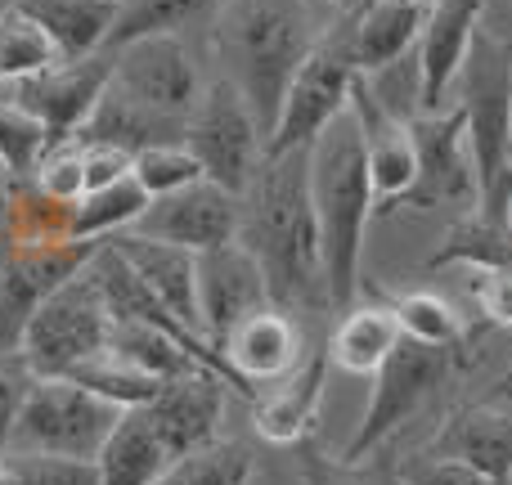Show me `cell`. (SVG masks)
I'll use <instances>...</instances> for the list:
<instances>
[{"label":"cell","mask_w":512,"mask_h":485,"mask_svg":"<svg viewBox=\"0 0 512 485\" xmlns=\"http://www.w3.org/2000/svg\"><path fill=\"white\" fill-rule=\"evenodd\" d=\"M239 203V243L261 261L274 306H328L319 225L310 207V144L288 153H265L261 171Z\"/></svg>","instance_id":"obj_1"},{"label":"cell","mask_w":512,"mask_h":485,"mask_svg":"<svg viewBox=\"0 0 512 485\" xmlns=\"http://www.w3.org/2000/svg\"><path fill=\"white\" fill-rule=\"evenodd\" d=\"M310 207H315L319 225L328 310H351L355 292H360L364 230L378 212L369 158H364V135L351 108L342 117H333L310 144Z\"/></svg>","instance_id":"obj_2"},{"label":"cell","mask_w":512,"mask_h":485,"mask_svg":"<svg viewBox=\"0 0 512 485\" xmlns=\"http://www.w3.org/2000/svg\"><path fill=\"white\" fill-rule=\"evenodd\" d=\"M315 41L310 0H225L216 14V54L225 63V81H234V90L248 99L265 140Z\"/></svg>","instance_id":"obj_3"},{"label":"cell","mask_w":512,"mask_h":485,"mask_svg":"<svg viewBox=\"0 0 512 485\" xmlns=\"http://www.w3.org/2000/svg\"><path fill=\"white\" fill-rule=\"evenodd\" d=\"M459 113L477 167V207L495 225H512V45L477 32L459 81Z\"/></svg>","instance_id":"obj_4"},{"label":"cell","mask_w":512,"mask_h":485,"mask_svg":"<svg viewBox=\"0 0 512 485\" xmlns=\"http://www.w3.org/2000/svg\"><path fill=\"white\" fill-rule=\"evenodd\" d=\"M355 81H360V63H355L351 18L342 14L319 32L315 50L306 54V63L292 77L279 108V122H274L270 140H265V153H288L315 144V135L351 108Z\"/></svg>","instance_id":"obj_5"},{"label":"cell","mask_w":512,"mask_h":485,"mask_svg":"<svg viewBox=\"0 0 512 485\" xmlns=\"http://www.w3.org/2000/svg\"><path fill=\"white\" fill-rule=\"evenodd\" d=\"M122 409L90 396L68 378H36L14 418L5 454H63V459H99Z\"/></svg>","instance_id":"obj_6"},{"label":"cell","mask_w":512,"mask_h":485,"mask_svg":"<svg viewBox=\"0 0 512 485\" xmlns=\"http://www.w3.org/2000/svg\"><path fill=\"white\" fill-rule=\"evenodd\" d=\"M108 337H113V310L86 265L36 306V315L23 328L18 355L36 378H63L72 364L104 351Z\"/></svg>","instance_id":"obj_7"},{"label":"cell","mask_w":512,"mask_h":485,"mask_svg":"<svg viewBox=\"0 0 512 485\" xmlns=\"http://www.w3.org/2000/svg\"><path fill=\"white\" fill-rule=\"evenodd\" d=\"M454 355L459 351H445V346H423V342H409L400 337V346L387 355L378 373H373V387H369V405H364V418L355 427V436L342 445L337 459L346 468H360L369 454H378L409 418L423 409V400L450 378L454 369Z\"/></svg>","instance_id":"obj_8"},{"label":"cell","mask_w":512,"mask_h":485,"mask_svg":"<svg viewBox=\"0 0 512 485\" xmlns=\"http://www.w3.org/2000/svg\"><path fill=\"white\" fill-rule=\"evenodd\" d=\"M185 149L198 158L203 180L230 189L234 198L248 194L265 162V131L256 126L248 99L234 90V81L216 77L212 86H203V99L185 126Z\"/></svg>","instance_id":"obj_9"},{"label":"cell","mask_w":512,"mask_h":485,"mask_svg":"<svg viewBox=\"0 0 512 485\" xmlns=\"http://www.w3.org/2000/svg\"><path fill=\"white\" fill-rule=\"evenodd\" d=\"M108 81H113V54L99 50L86 59H59L32 77L0 81V95L23 108L27 117H36L50 144H68L99 108Z\"/></svg>","instance_id":"obj_10"},{"label":"cell","mask_w":512,"mask_h":485,"mask_svg":"<svg viewBox=\"0 0 512 485\" xmlns=\"http://www.w3.org/2000/svg\"><path fill=\"white\" fill-rule=\"evenodd\" d=\"M108 54H113L108 90L162 117L189 122V113L203 99V77H198V63L180 36H135Z\"/></svg>","instance_id":"obj_11"},{"label":"cell","mask_w":512,"mask_h":485,"mask_svg":"<svg viewBox=\"0 0 512 485\" xmlns=\"http://www.w3.org/2000/svg\"><path fill=\"white\" fill-rule=\"evenodd\" d=\"M99 243L104 239H95V243L72 239V243H50V247L0 243V355L18 351L23 328L36 315V306L54 288H63L77 270H86L90 256L99 252Z\"/></svg>","instance_id":"obj_12"},{"label":"cell","mask_w":512,"mask_h":485,"mask_svg":"<svg viewBox=\"0 0 512 485\" xmlns=\"http://www.w3.org/2000/svg\"><path fill=\"white\" fill-rule=\"evenodd\" d=\"M409 131H414L418 180L400 207H441V203L477 207V167H472L468 126H463L459 104L409 117Z\"/></svg>","instance_id":"obj_13"},{"label":"cell","mask_w":512,"mask_h":485,"mask_svg":"<svg viewBox=\"0 0 512 485\" xmlns=\"http://www.w3.org/2000/svg\"><path fill=\"white\" fill-rule=\"evenodd\" d=\"M239 221H243V203L230 189L212 185V180H194V185L176 189L167 198H153L131 230L198 256L239 239Z\"/></svg>","instance_id":"obj_14"},{"label":"cell","mask_w":512,"mask_h":485,"mask_svg":"<svg viewBox=\"0 0 512 485\" xmlns=\"http://www.w3.org/2000/svg\"><path fill=\"white\" fill-rule=\"evenodd\" d=\"M265 306H274L265 270L239 239L198 252V315H203V333L216 351L243 319Z\"/></svg>","instance_id":"obj_15"},{"label":"cell","mask_w":512,"mask_h":485,"mask_svg":"<svg viewBox=\"0 0 512 485\" xmlns=\"http://www.w3.org/2000/svg\"><path fill=\"white\" fill-rule=\"evenodd\" d=\"M351 113H355L360 135H364V158H369L378 212H391V207L405 203V194L418 180V153H414L409 117L396 113L391 104H382V99L373 95L369 77H360L351 86Z\"/></svg>","instance_id":"obj_16"},{"label":"cell","mask_w":512,"mask_h":485,"mask_svg":"<svg viewBox=\"0 0 512 485\" xmlns=\"http://www.w3.org/2000/svg\"><path fill=\"white\" fill-rule=\"evenodd\" d=\"M481 9L486 0H436L423 18V36L414 45V68H418V104L423 113L445 108L454 81H459L468 50L481 32Z\"/></svg>","instance_id":"obj_17"},{"label":"cell","mask_w":512,"mask_h":485,"mask_svg":"<svg viewBox=\"0 0 512 485\" xmlns=\"http://www.w3.org/2000/svg\"><path fill=\"white\" fill-rule=\"evenodd\" d=\"M144 409H149L153 427L167 441L171 459H185V454L216 441V427H221V414H225V378L194 369L185 378L162 382V391Z\"/></svg>","instance_id":"obj_18"},{"label":"cell","mask_w":512,"mask_h":485,"mask_svg":"<svg viewBox=\"0 0 512 485\" xmlns=\"http://www.w3.org/2000/svg\"><path fill=\"white\" fill-rule=\"evenodd\" d=\"M324 378H328V342L315 351H301L283 378L265 382V391L252 396V423L270 445H297L310 432L324 400Z\"/></svg>","instance_id":"obj_19"},{"label":"cell","mask_w":512,"mask_h":485,"mask_svg":"<svg viewBox=\"0 0 512 485\" xmlns=\"http://www.w3.org/2000/svg\"><path fill=\"white\" fill-rule=\"evenodd\" d=\"M221 355H225V364H230L234 382L243 387V396L252 400L256 387L283 378V373L301 360V333H297V324H292L288 310L265 306V310H256V315H248L230 337H225Z\"/></svg>","instance_id":"obj_20"},{"label":"cell","mask_w":512,"mask_h":485,"mask_svg":"<svg viewBox=\"0 0 512 485\" xmlns=\"http://www.w3.org/2000/svg\"><path fill=\"white\" fill-rule=\"evenodd\" d=\"M117 252L126 256L140 283L189 328V333L207 337L203 333V315H198V256L185 252V247H171V243H158V239H144L135 230H122L108 239Z\"/></svg>","instance_id":"obj_21"},{"label":"cell","mask_w":512,"mask_h":485,"mask_svg":"<svg viewBox=\"0 0 512 485\" xmlns=\"http://www.w3.org/2000/svg\"><path fill=\"white\" fill-rule=\"evenodd\" d=\"M432 454L459 459L512 485V409L504 405H468L454 409L432 441Z\"/></svg>","instance_id":"obj_22"},{"label":"cell","mask_w":512,"mask_h":485,"mask_svg":"<svg viewBox=\"0 0 512 485\" xmlns=\"http://www.w3.org/2000/svg\"><path fill=\"white\" fill-rule=\"evenodd\" d=\"M346 18H351L360 77H382V72H391L418 45L427 9L400 5V0H360Z\"/></svg>","instance_id":"obj_23"},{"label":"cell","mask_w":512,"mask_h":485,"mask_svg":"<svg viewBox=\"0 0 512 485\" xmlns=\"http://www.w3.org/2000/svg\"><path fill=\"white\" fill-rule=\"evenodd\" d=\"M171 463L176 459H171L162 432L153 427L149 409H122L95 468H99V485H153Z\"/></svg>","instance_id":"obj_24"},{"label":"cell","mask_w":512,"mask_h":485,"mask_svg":"<svg viewBox=\"0 0 512 485\" xmlns=\"http://www.w3.org/2000/svg\"><path fill=\"white\" fill-rule=\"evenodd\" d=\"M18 9L50 36L59 59L99 54L117 23V0H18Z\"/></svg>","instance_id":"obj_25"},{"label":"cell","mask_w":512,"mask_h":485,"mask_svg":"<svg viewBox=\"0 0 512 485\" xmlns=\"http://www.w3.org/2000/svg\"><path fill=\"white\" fill-rule=\"evenodd\" d=\"M400 337L405 333H400V319L391 306H351L342 310L337 328L328 333V364L373 378L400 346Z\"/></svg>","instance_id":"obj_26"},{"label":"cell","mask_w":512,"mask_h":485,"mask_svg":"<svg viewBox=\"0 0 512 485\" xmlns=\"http://www.w3.org/2000/svg\"><path fill=\"white\" fill-rule=\"evenodd\" d=\"M0 243L9 247L72 243V207L41 194L32 176H14L5 185V194H0Z\"/></svg>","instance_id":"obj_27"},{"label":"cell","mask_w":512,"mask_h":485,"mask_svg":"<svg viewBox=\"0 0 512 485\" xmlns=\"http://www.w3.org/2000/svg\"><path fill=\"white\" fill-rule=\"evenodd\" d=\"M225 9V0H117V23L104 50L135 41V36H180L185 27L207 23Z\"/></svg>","instance_id":"obj_28"},{"label":"cell","mask_w":512,"mask_h":485,"mask_svg":"<svg viewBox=\"0 0 512 485\" xmlns=\"http://www.w3.org/2000/svg\"><path fill=\"white\" fill-rule=\"evenodd\" d=\"M63 378L77 382V387H86L90 396L108 400V405H117V409H144L162 391V378L135 369L131 360H122V355L108 351V346L95 351V355H86L81 364H72Z\"/></svg>","instance_id":"obj_29"},{"label":"cell","mask_w":512,"mask_h":485,"mask_svg":"<svg viewBox=\"0 0 512 485\" xmlns=\"http://www.w3.org/2000/svg\"><path fill=\"white\" fill-rule=\"evenodd\" d=\"M149 203L153 198L144 194L135 176H122L104 189H90L81 203H72V239H86V243L113 239V234L131 230Z\"/></svg>","instance_id":"obj_30"},{"label":"cell","mask_w":512,"mask_h":485,"mask_svg":"<svg viewBox=\"0 0 512 485\" xmlns=\"http://www.w3.org/2000/svg\"><path fill=\"white\" fill-rule=\"evenodd\" d=\"M450 261L477 265V270H512V225H495L472 212L468 221H459L445 234V243L432 256V265H450Z\"/></svg>","instance_id":"obj_31"},{"label":"cell","mask_w":512,"mask_h":485,"mask_svg":"<svg viewBox=\"0 0 512 485\" xmlns=\"http://www.w3.org/2000/svg\"><path fill=\"white\" fill-rule=\"evenodd\" d=\"M252 454L239 441H212L203 450L176 459L153 485H248Z\"/></svg>","instance_id":"obj_32"},{"label":"cell","mask_w":512,"mask_h":485,"mask_svg":"<svg viewBox=\"0 0 512 485\" xmlns=\"http://www.w3.org/2000/svg\"><path fill=\"white\" fill-rule=\"evenodd\" d=\"M50 63H59V50L23 9L14 5L9 14H0V81L32 77V72L50 68Z\"/></svg>","instance_id":"obj_33"},{"label":"cell","mask_w":512,"mask_h":485,"mask_svg":"<svg viewBox=\"0 0 512 485\" xmlns=\"http://www.w3.org/2000/svg\"><path fill=\"white\" fill-rule=\"evenodd\" d=\"M391 310H396L400 333H405L409 342L459 351V342H463V319H459V310H454L445 297H436V292H409V297H400Z\"/></svg>","instance_id":"obj_34"},{"label":"cell","mask_w":512,"mask_h":485,"mask_svg":"<svg viewBox=\"0 0 512 485\" xmlns=\"http://www.w3.org/2000/svg\"><path fill=\"white\" fill-rule=\"evenodd\" d=\"M131 176L140 180V189L149 198H167V194H176V189L203 180V167H198V158L185 144H153V149L131 158Z\"/></svg>","instance_id":"obj_35"},{"label":"cell","mask_w":512,"mask_h":485,"mask_svg":"<svg viewBox=\"0 0 512 485\" xmlns=\"http://www.w3.org/2000/svg\"><path fill=\"white\" fill-rule=\"evenodd\" d=\"M45 149H50L45 126L0 95V158L9 162V171H14V176H32Z\"/></svg>","instance_id":"obj_36"},{"label":"cell","mask_w":512,"mask_h":485,"mask_svg":"<svg viewBox=\"0 0 512 485\" xmlns=\"http://www.w3.org/2000/svg\"><path fill=\"white\" fill-rule=\"evenodd\" d=\"M32 180L54 203H68V207L81 203V198H86V153H81V144L77 140L50 144V149L41 153V162H36Z\"/></svg>","instance_id":"obj_37"},{"label":"cell","mask_w":512,"mask_h":485,"mask_svg":"<svg viewBox=\"0 0 512 485\" xmlns=\"http://www.w3.org/2000/svg\"><path fill=\"white\" fill-rule=\"evenodd\" d=\"M14 485H99L95 459H63V454H0Z\"/></svg>","instance_id":"obj_38"},{"label":"cell","mask_w":512,"mask_h":485,"mask_svg":"<svg viewBox=\"0 0 512 485\" xmlns=\"http://www.w3.org/2000/svg\"><path fill=\"white\" fill-rule=\"evenodd\" d=\"M32 382H36V373L27 369L23 355H18V351L14 355H0V454H5L9 432H14V418H18V409H23Z\"/></svg>","instance_id":"obj_39"},{"label":"cell","mask_w":512,"mask_h":485,"mask_svg":"<svg viewBox=\"0 0 512 485\" xmlns=\"http://www.w3.org/2000/svg\"><path fill=\"white\" fill-rule=\"evenodd\" d=\"M400 485H508V481H495L459 459H445V454H427V459L409 463L400 472Z\"/></svg>","instance_id":"obj_40"},{"label":"cell","mask_w":512,"mask_h":485,"mask_svg":"<svg viewBox=\"0 0 512 485\" xmlns=\"http://www.w3.org/2000/svg\"><path fill=\"white\" fill-rule=\"evenodd\" d=\"M477 301H481V315H486L490 324L512 328V270H481Z\"/></svg>","instance_id":"obj_41"},{"label":"cell","mask_w":512,"mask_h":485,"mask_svg":"<svg viewBox=\"0 0 512 485\" xmlns=\"http://www.w3.org/2000/svg\"><path fill=\"white\" fill-rule=\"evenodd\" d=\"M81 153H86V194L131 176V153L108 149V144H81Z\"/></svg>","instance_id":"obj_42"},{"label":"cell","mask_w":512,"mask_h":485,"mask_svg":"<svg viewBox=\"0 0 512 485\" xmlns=\"http://www.w3.org/2000/svg\"><path fill=\"white\" fill-rule=\"evenodd\" d=\"M301 481L306 485H355V468H346L342 459H324L319 450L301 454Z\"/></svg>","instance_id":"obj_43"},{"label":"cell","mask_w":512,"mask_h":485,"mask_svg":"<svg viewBox=\"0 0 512 485\" xmlns=\"http://www.w3.org/2000/svg\"><path fill=\"white\" fill-rule=\"evenodd\" d=\"M315 5H324L328 14H337V18H342V14H351V9L360 5V0H310V9H315Z\"/></svg>","instance_id":"obj_44"},{"label":"cell","mask_w":512,"mask_h":485,"mask_svg":"<svg viewBox=\"0 0 512 485\" xmlns=\"http://www.w3.org/2000/svg\"><path fill=\"white\" fill-rule=\"evenodd\" d=\"M9 180H14V171H9V162L0 158V194H5V185H9Z\"/></svg>","instance_id":"obj_45"},{"label":"cell","mask_w":512,"mask_h":485,"mask_svg":"<svg viewBox=\"0 0 512 485\" xmlns=\"http://www.w3.org/2000/svg\"><path fill=\"white\" fill-rule=\"evenodd\" d=\"M0 485H14V477H9V468H5V459H0Z\"/></svg>","instance_id":"obj_46"},{"label":"cell","mask_w":512,"mask_h":485,"mask_svg":"<svg viewBox=\"0 0 512 485\" xmlns=\"http://www.w3.org/2000/svg\"><path fill=\"white\" fill-rule=\"evenodd\" d=\"M400 5H418V9H432L436 0H400Z\"/></svg>","instance_id":"obj_47"},{"label":"cell","mask_w":512,"mask_h":485,"mask_svg":"<svg viewBox=\"0 0 512 485\" xmlns=\"http://www.w3.org/2000/svg\"><path fill=\"white\" fill-rule=\"evenodd\" d=\"M18 5V0H0V14H9V9H14Z\"/></svg>","instance_id":"obj_48"},{"label":"cell","mask_w":512,"mask_h":485,"mask_svg":"<svg viewBox=\"0 0 512 485\" xmlns=\"http://www.w3.org/2000/svg\"><path fill=\"white\" fill-rule=\"evenodd\" d=\"M504 400H512V378H504Z\"/></svg>","instance_id":"obj_49"},{"label":"cell","mask_w":512,"mask_h":485,"mask_svg":"<svg viewBox=\"0 0 512 485\" xmlns=\"http://www.w3.org/2000/svg\"><path fill=\"white\" fill-rule=\"evenodd\" d=\"M508 378H512V369H508Z\"/></svg>","instance_id":"obj_50"}]
</instances>
